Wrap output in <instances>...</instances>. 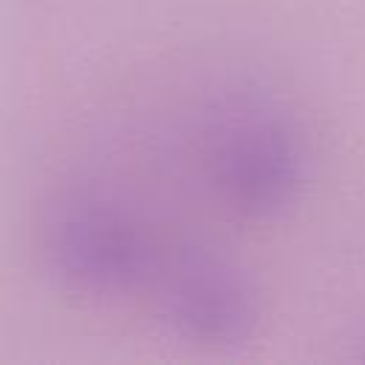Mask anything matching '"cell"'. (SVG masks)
<instances>
[{
	"instance_id": "cell-3",
	"label": "cell",
	"mask_w": 365,
	"mask_h": 365,
	"mask_svg": "<svg viewBox=\"0 0 365 365\" xmlns=\"http://www.w3.org/2000/svg\"><path fill=\"white\" fill-rule=\"evenodd\" d=\"M154 288L163 319L194 342H237L257 322L251 282L231 262L208 251H177Z\"/></svg>"
},
{
	"instance_id": "cell-2",
	"label": "cell",
	"mask_w": 365,
	"mask_h": 365,
	"mask_svg": "<svg viewBox=\"0 0 365 365\" xmlns=\"http://www.w3.org/2000/svg\"><path fill=\"white\" fill-rule=\"evenodd\" d=\"M60 274L94 297H128L154 288L165 262L145 228L106 200H74L51 228Z\"/></svg>"
},
{
	"instance_id": "cell-1",
	"label": "cell",
	"mask_w": 365,
	"mask_h": 365,
	"mask_svg": "<svg viewBox=\"0 0 365 365\" xmlns=\"http://www.w3.org/2000/svg\"><path fill=\"white\" fill-rule=\"evenodd\" d=\"M202 163L225 205L254 220L285 211L305 177L299 134L279 111L259 103L231 106L211 117Z\"/></svg>"
}]
</instances>
